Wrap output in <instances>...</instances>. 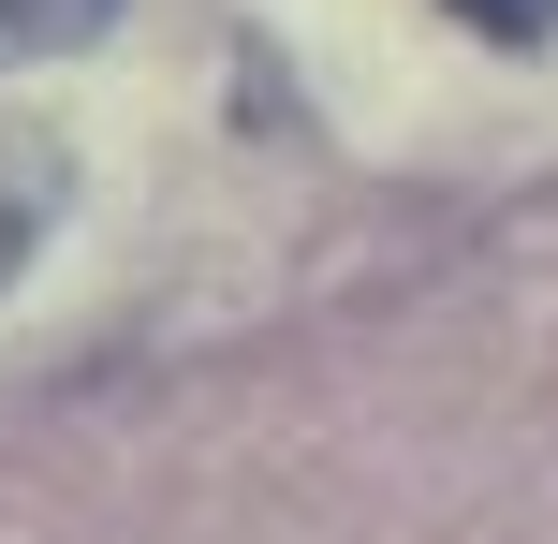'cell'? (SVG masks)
<instances>
[{"mask_svg":"<svg viewBox=\"0 0 558 544\" xmlns=\"http://www.w3.org/2000/svg\"><path fill=\"white\" fill-rule=\"evenodd\" d=\"M456 15H471V29H500V45H544V29H558V0H456Z\"/></svg>","mask_w":558,"mask_h":544,"instance_id":"3957f363","label":"cell"},{"mask_svg":"<svg viewBox=\"0 0 558 544\" xmlns=\"http://www.w3.org/2000/svg\"><path fill=\"white\" fill-rule=\"evenodd\" d=\"M104 15H118V0H0V74H15V59H74V45H104Z\"/></svg>","mask_w":558,"mask_h":544,"instance_id":"7a4b0ae2","label":"cell"},{"mask_svg":"<svg viewBox=\"0 0 558 544\" xmlns=\"http://www.w3.org/2000/svg\"><path fill=\"white\" fill-rule=\"evenodd\" d=\"M59 221V147H29V133H0V280L29 265V235Z\"/></svg>","mask_w":558,"mask_h":544,"instance_id":"6da1fadb","label":"cell"}]
</instances>
